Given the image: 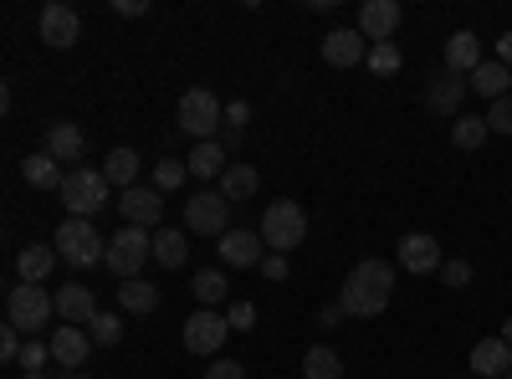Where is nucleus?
Listing matches in <instances>:
<instances>
[{
  "label": "nucleus",
  "mask_w": 512,
  "mask_h": 379,
  "mask_svg": "<svg viewBox=\"0 0 512 379\" xmlns=\"http://www.w3.org/2000/svg\"><path fill=\"white\" fill-rule=\"evenodd\" d=\"M400 267H405V272H415V277L436 272V267H441V241H436V236H425V231L400 236Z\"/></svg>",
  "instance_id": "nucleus-16"
},
{
  "label": "nucleus",
  "mask_w": 512,
  "mask_h": 379,
  "mask_svg": "<svg viewBox=\"0 0 512 379\" xmlns=\"http://www.w3.org/2000/svg\"><path fill=\"white\" fill-rule=\"evenodd\" d=\"M205 379H246V369L236 359H216V364L205 369Z\"/></svg>",
  "instance_id": "nucleus-42"
},
{
  "label": "nucleus",
  "mask_w": 512,
  "mask_h": 379,
  "mask_svg": "<svg viewBox=\"0 0 512 379\" xmlns=\"http://www.w3.org/2000/svg\"><path fill=\"white\" fill-rule=\"evenodd\" d=\"M185 231H195V236H226L231 231V200L221 190H200L185 205Z\"/></svg>",
  "instance_id": "nucleus-8"
},
{
  "label": "nucleus",
  "mask_w": 512,
  "mask_h": 379,
  "mask_svg": "<svg viewBox=\"0 0 512 379\" xmlns=\"http://www.w3.org/2000/svg\"><path fill=\"white\" fill-rule=\"evenodd\" d=\"M256 190H262V175H256L251 164H231V170L221 175V195L226 200H251Z\"/></svg>",
  "instance_id": "nucleus-29"
},
{
  "label": "nucleus",
  "mask_w": 512,
  "mask_h": 379,
  "mask_svg": "<svg viewBox=\"0 0 512 379\" xmlns=\"http://www.w3.org/2000/svg\"><path fill=\"white\" fill-rule=\"evenodd\" d=\"M303 374H308V379H344V359L318 344V349L303 354Z\"/></svg>",
  "instance_id": "nucleus-32"
},
{
  "label": "nucleus",
  "mask_w": 512,
  "mask_h": 379,
  "mask_svg": "<svg viewBox=\"0 0 512 379\" xmlns=\"http://www.w3.org/2000/svg\"><path fill=\"white\" fill-rule=\"evenodd\" d=\"M118 210H123V221L128 226H159V216H164V195L154 190V185H134V190H123L118 195Z\"/></svg>",
  "instance_id": "nucleus-13"
},
{
  "label": "nucleus",
  "mask_w": 512,
  "mask_h": 379,
  "mask_svg": "<svg viewBox=\"0 0 512 379\" xmlns=\"http://www.w3.org/2000/svg\"><path fill=\"white\" fill-rule=\"evenodd\" d=\"M52 246H57V257L67 262V267H98L103 257H108V241L93 231V221H82V216H67L62 226H57V236H52Z\"/></svg>",
  "instance_id": "nucleus-2"
},
{
  "label": "nucleus",
  "mask_w": 512,
  "mask_h": 379,
  "mask_svg": "<svg viewBox=\"0 0 512 379\" xmlns=\"http://www.w3.org/2000/svg\"><path fill=\"white\" fill-rule=\"evenodd\" d=\"M21 349H26V344H21V333L6 323V333H0V359H6V364H16V359H21Z\"/></svg>",
  "instance_id": "nucleus-41"
},
{
  "label": "nucleus",
  "mask_w": 512,
  "mask_h": 379,
  "mask_svg": "<svg viewBox=\"0 0 512 379\" xmlns=\"http://www.w3.org/2000/svg\"><path fill=\"white\" fill-rule=\"evenodd\" d=\"M52 364L57 369H82V359H88V349H93V333H82L77 323H62V328H52Z\"/></svg>",
  "instance_id": "nucleus-14"
},
{
  "label": "nucleus",
  "mask_w": 512,
  "mask_h": 379,
  "mask_svg": "<svg viewBox=\"0 0 512 379\" xmlns=\"http://www.w3.org/2000/svg\"><path fill=\"white\" fill-rule=\"evenodd\" d=\"M108 175L103 170H67V180H62V205H67V216H82V221H88V216H98V210L108 205Z\"/></svg>",
  "instance_id": "nucleus-7"
},
{
  "label": "nucleus",
  "mask_w": 512,
  "mask_h": 379,
  "mask_svg": "<svg viewBox=\"0 0 512 379\" xmlns=\"http://www.w3.org/2000/svg\"><path fill=\"white\" fill-rule=\"evenodd\" d=\"M226 292H231V282H226L221 267L195 272V298H200V308H221V303H226Z\"/></svg>",
  "instance_id": "nucleus-31"
},
{
  "label": "nucleus",
  "mask_w": 512,
  "mask_h": 379,
  "mask_svg": "<svg viewBox=\"0 0 512 379\" xmlns=\"http://www.w3.org/2000/svg\"><path fill=\"white\" fill-rule=\"evenodd\" d=\"M62 379H88V374H77V369H62Z\"/></svg>",
  "instance_id": "nucleus-48"
},
{
  "label": "nucleus",
  "mask_w": 512,
  "mask_h": 379,
  "mask_svg": "<svg viewBox=\"0 0 512 379\" xmlns=\"http://www.w3.org/2000/svg\"><path fill=\"white\" fill-rule=\"evenodd\" d=\"M466 82H472V93H482L487 103H497V98H507V88H512V67H502V62H482Z\"/></svg>",
  "instance_id": "nucleus-27"
},
{
  "label": "nucleus",
  "mask_w": 512,
  "mask_h": 379,
  "mask_svg": "<svg viewBox=\"0 0 512 379\" xmlns=\"http://www.w3.org/2000/svg\"><path fill=\"white\" fill-rule=\"evenodd\" d=\"M57 262H62V257H57V246H36V241H31V246L16 251V272H21V282H36V287L57 272Z\"/></svg>",
  "instance_id": "nucleus-22"
},
{
  "label": "nucleus",
  "mask_w": 512,
  "mask_h": 379,
  "mask_svg": "<svg viewBox=\"0 0 512 379\" xmlns=\"http://www.w3.org/2000/svg\"><path fill=\"white\" fill-rule=\"evenodd\" d=\"M118 16H144V0H113Z\"/></svg>",
  "instance_id": "nucleus-45"
},
{
  "label": "nucleus",
  "mask_w": 512,
  "mask_h": 379,
  "mask_svg": "<svg viewBox=\"0 0 512 379\" xmlns=\"http://www.w3.org/2000/svg\"><path fill=\"white\" fill-rule=\"evenodd\" d=\"M154 262L164 272H180L190 262V231H175V226H159L154 231Z\"/></svg>",
  "instance_id": "nucleus-21"
},
{
  "label": "nucleus",
  "mask_w": 512,
  "mask_h": 379,
  "mask_svg": "<svg viewBox=\"0 0 512 379\" xmlns=\"http://www.w3.org/2000/svg\"><path fill=\"white\" fill-rule=\"evenodd\" d=\"M497 62H502V67H512V31L497 41Z\"/></svg>",
  "instance_id": "nucleus-46"
},
{
  "label": "nucleus",
  "mask_w": 512,
  "mask_h": 379,
  "mask_svg": "<svg viewBox=\"0 0 512 379\" xmlns=\"http://www.w3.org/2000/svg\"><path fill=\"white\" fill-rule=\"evenodd\" d=\"M487 129L492 134H512V93L497 98V103H487Z\"/></svg>",
  "instance_id": "nucleus-37"
},
{
  "label": "nucleus",
  "mask_w": 512,
  "mask_h": 379,
  "mask_svg": "<svg viewBox=\"0 0 512 379\" xmlns=\"http://www.w3.org/2000/svg\"><path fill=\"white\" fill-rule=\"evenodd\" d=\"M390 298H395V267L390 262H359L349 277H344V287H338V308H344L349 318H379L384 308H390Z\"/></svg>",
  "instance_id": "nucleus-1"
},
{
  "label": "nucleus",
  "mask_w": 512,
  "mask_h": 379,
  "mask_svg": "<svg viewBox=\"0 0 512 379\" xmlns=\"http://www.w3.org/2000/svg\"><path fill=\"white\" fill-rule=\"evenodd\" d=\"M226 333H231V323H226L216 308H200V313L185 318V349H190V354H221Z\"/></svg>",
  "instance_id": "nucleus-9"
},
{
  "label": "nucleus",
  "mask_w": 512,
  "mask_h": 379,
  "mask_svg": "<svg viewBox=\"0 0 512 379\" xmlns=\"http://www.w3.org/2000/svg\"><path fill=\"white\" fill-rule=\"evenodd\" d=\"M216 251H221V262H226V267H236V272H241V267H262L267 241H262V231H241V226H236V231H226V236H221V246H216Z\"/></svg>",
  "instance_id": "nucleus-12"
},
{
  "label": "nucleus",
  "mask_w": 512,
  "mask_h": 379,
  "mask_svg": "<svg viewBox=\"0 0 512 379\" xmlns=\"http://www.w3.org/2000/svg\"><path fill=\"white\" fill-rule=\"evenodd\" d=\"M52 303H57V318H62V323H77V328H88V323L103 313L98 298H93V287H72V282L52 292Z\"/></svg>",
  "instance_id": "nucleus-15"
},
{
  "label": "nucleus",
  "mask_w": 512,
  "mask_h": 379,
  "mask_svg": "<svg viewBox=\"0 0 512 379\" xmlns=\"http://www.w3.org/2000/svg\"><path fill=\"white\" fill-rule=\"evenodd\" d=\"M246 118H251V103H241V98H236V103H226V123H221V134H241V123H246Z\"/></svg>",
  "instance_id": "nucleus-39"
},
{
  "label": "nucleus",
  "mask_w": 512,
  "mask_h": 379,
  "mask_svg": "<svg viewBox=\"0 0 512 379\" xmlns=\"http://www.w3.org/2000/svg\"><path fill=\"white\" fill-rule=\"evenodd\" d=\"M21 180L31 185V190H62V180H67V170L47 154V149H36V154H26L21 159Z\"/></svg>",
  "instance_id": "nucleus-20"
},
{
  "label": "nucleus",
  "mask_w": 512,
  "mask_h": 379,
  "mask_svg": "<svg viewBox=\"0 0 512 379\" xmlns=\"http://www.w3.org/2000/svg\"><path fill=\"white\" fill-rule=\"evenodd\" d=\"M41 149H47L57 164H77L82 159V129H77V123H52Z\"/></svg>",
  "instance_id": "nucleus-26"
},
{
  "label": "nucleus",
  "mask_w": 512,
  "mask_h": 379,
  "mask_svg": "<svg viewBox=\"0 0 512 379\" xmlns=\"http://www.w3.org/2000/svg\"><path fill=\"white\" fill-rule=\"evenodd\" d=\"M88 333H93L98 349H113V344H123V318H118V313H98V318L88 323Z\"/></svg>",
  "instance_id": "nucleus-34"
},
{
  "label": "nucleus",
  "mask_w": 512,
  "mask_h": 379,
  "mask_svg": "<svg viewBox=\"0 0 512 379\" xmlns=\"http://www.w3.org/2000/svg\"><path fill=\"white\" fill-rule=\"evenodd\" d=\"M487 118H477V113H456V123H451V144L456 149H482L487 144Z\"/></svg>",
  "instance_id": "nucleus-30"
},
{
  "label": "nucleus",
  "mask_w": 512,
  "mask_h": 379,
  "mask_svg": "<svg viewBox=\"0 0 512 379\" xmlns=\"http://www.w3.org/2000/svg\"><path fill=\"white\" fill-rule=\"evenodd\" d=\"M52 313H57V303H52V292H47V287L21 282V287L6 292V323H11L16 333H31V339H36V328H47Z\"/></svg>",
  "instance_id": "nucleus-5"
},
{
  "label": "nucleus",
  "mask_w": 512,
  "mask_h": 379,
  "mask_svg": "<svg viewBox=\"0 0 512 379\" xmlns=\"http://www.w3.org/2000/svg\"><path fill=\"white\" fill-rule=\"evenodd\" d=\"M47 359H52V344H47V339H26V349H21L16 364H21L26 374H41V364H47Z\"/></svg>",
  "instance_id": "nucleus-36"
},
{
  "label": "nucleus",
  "mask_w": 512,
  "mask_h": 379,
  "mask_svg": "<svg viewBox=\"0 0 512 379\" xmlns=\"http://www.w3.org/2000/svg\"><path fill=\"white\" fill-rule=\"evenodd\" d=\"M303 236H308V216H303V205H297V200H272L262 210V241L272 251L287 257L292 246H303Z\"/></svg>",
  "instance_id": "nucleus-6"
},
{
  "label": "nucleus",
  "mask_w": 512,
  "mask_h": 379,
  "mask_svg": "<svg viewBox=\"0 0 512 379\" xmlns=\"http://www.w3.org/2000/svg\"><path fill=\"white\" fill-rule=\"evenodd\" d=\"M139 170H144V159H139V149H128V144L108 149V159H103V175H108V185H113L118 195L139 185Z\"/></svg>",
  "instance_id": "nucleus-18"
},
{
  "label": "nucleus",
  "mask_w": 512,
  "mask_h": 379,
  "mask_svg": "<svg viewBox=\"0 0 512 379\" xmlns=\"http://www.w3.org/2000/svg\"><path fill=\"white\" fill-rule=\"evenodd\" d=\"M441 282L446 287H466V282H472V262H461V257L456 262H441Z\"/></svg>",
  "instance_id": "nucleus-38"
},
{
  "label": "nucleus",
  "mask_w": 512,
  "mask_h": 379,
  "mask_svg": "<svg viewBox=\"0 0 512 379\" xmlns=\"http://www.w3.org/2000/svg\"><path fill=\"white\" fill-rule=\"evenodd\" d=\"M323 62H328V67H359V62H369L364 41H359V26L328 31V36H323Z\"/></svg>",
  "instance_id": "nucleus-17"
},
{
  "label": "nucleus",
  "mask_w": 512,
  "mask_h": 379,
  "mask_svg": "<svg viewBox=\"0 0 512 379\" xmlns=\"http://www.w3.org/2000/svg\"><path fill=\"white\" fill-rule=\"evenodd\" d=\"M507 379H512V369H507Z\"/></svg>",
  "instance_id": "nucleus-50"
},
{
  "label": "nucleus",
  "mask_w": 512,
  "mask_h": 379,
  "mask_svg": "<svg viewBox=\"0 0 512 379\" xmlns=\"http://www.w3.org/2000/svg\"><path fill=\"white\" fill-rule=\"evenodd\" d=\"M262 272H267L272 282H282V277H287V257H282V251H267V257H262Z\"/></svg>",
  "instance_id": "nucleus-43"
},
{
  "label": "nucleus",
  "mask_w": 512,
  "mask_h": 379,
  "mask_svg": "<svg viewBox=\"0 0 512 379\" xmlns=\"http://www.w3.org/2000/svg\"><path fill=\"white\" fill-rule=\"evenodd\" d=\"M344 318H349V313H344V308H338V303H328V308H318V323H323V328H338V323H344Z\"/></svg>",
  "instance_id": "nucleus-44"
},
{
  "label": "nucleus",
  "mask_w": 512,
  "mask_h": 379,
  "mask_svg": "<svg viewBox=\"0 0 512 379\" xmlns=\"http://www.w3.org/2000/svg\"><path fill=\"white\" fill-rule=\"evenodd\" d=\"M374 77H395L400 72V47L395 41H379V47H369V62H364Z\"/></svg>",
  "instance_id": "nucleus-35"
},
{
  "label": "nucleus",
  "mask_w": 512,
  "mask_h": 379,
  "mask_svg": "<svg viewBox=\"0 0 512 379\" xmlns=\"http://www.w3.org/2000/svg\"><path fill=\"white\" fill-rule=\"evenodd\" d=\"M466 93H472V82H466V77H456V72H446V67H441V72L431 77V88H425V103H431L436 113H456Z\"/></svg>",
  "instance_id": "nucleus-19"
},
{
  "label": "nucleus",
  "mask_w": 512,
  "mask_h": 379,
  "mask_svg": "<svg viewBox=\"0 0 512 379\" xmlns=\"http://www.w3.org/2000/svg\"><path fill=\"white\" fill-rule=\"evenodd\" d=\"M497 339H502V344H507V349H512V318H507V323H502V333H497Z\"/></svg>",
  "instance_id": "nucleus-47"
},
{
  "label": "nucleus",
  "mask_w": 512,
  "mask_h": 379,
  "mask_svg": "<svg viewBox=\"0 0 512 379\" xmlns=\"http://www.w3.org/2000/svg\"><path fill=\"white\" fill-rule=\"evenodd\" d=\"M185 180H190V164H185V159H159V164H154V190H159V195H164V190H180Z\"/></svg>",
  "instance_id": "nucleus-33"
},
{
  "label": "nucleus",
  "mask_w": 512,
  "mask_h": 379,
  "mask_svg": "<svg viewBox=\"0 0 512 379\" xmlns=\"http://www.w3.org/2000/svg\"><path fill=\"white\" fill-rule=\"evenodd\" d=\"M175 123L195 139V144H205V139H221V123H226V103L210 93V88H190L185 98H180V113H175Z\"/></svg>",
  "instance_id": "nucleus-4"
},
{
  "label": "nucleus",
  "mask_w": 512,
  "mask_h": 379,
  "mask_svg": "<svg viewBox=\"0 0 512 379\" xmlns=\"http://www.w3.org/2000/svg\"><path fill=\"white\" fill-rule=\"evenodd\" d=\"M149 262H154V236H149L144 226H123V231H113V241H108V257H103V267H108L113 277L134 282V277H139Z\"/></svg>",
  "instance_id": "nucleus-3"
},
{
  "label": "nucleus",
  "mask_w": 512,
  "mask_h": 379,
  "mask_svg": "<svg viewBox=\"0 0 512 379\" xmlns=\"http://www.w3.org/2000/svg\"><path fill=\"white\" fill-rule=\"evenodd\" d=\"M118 308H123V313H154V308H159V287L144 282V277L123 282V287H118Z\"/></svg>",
  "instance_id": "nucleus-28"
},
{
  "label": "nucleus",
  "mask_w": 512,
  "mask_h": 379,
  "mask_svg": "<svg viewBox=\"0 0 512 379\" xmlns=\"http://www.w3.org/2000/svg\"><path fill=\"white\" fill-rule=\"evenodd\" d=\"M21 379H52V374H21Z\"/></svg>",
  "instance_id": "nucleus-49"
},
{
  "label": "nucleus",
  "mask_w": 512,
  "mask_h": 379,
  "mask_svg": "<svg viewBox=\"0 0 512 379\" xmlns=\"http://www.w3.org/2000/svg\"><path fill=\"white\" fill-rule=\"evenodd\" d=\"M185 164H190L195 180H221V175L231 170V154L221 149V139H205V144H195V154H190Z\"/></svg>",
  "instance_id": "nucleus-24"
},
{
  "label": "nucleus",
  "mask_w": 512,
  "mask_h": 379,
  "mask_svg": "<svg viewBox=\"0 0 512 379\" xmlns=\"http://www.w3.org/2000/svg\"><path fill=\"white\" fill-rule=\"evenodd\" d=\"M472 369H477L482 379H507V369H512V349H507L502 339H482V344L472 349Z\"/></svg>",
  "instance_id": "nucleus-25"
},
{
  "label": "nucleus",
  "mask_w": 512,
  "mask_h": 379,
  "mask_svg": "<svg viewBox=\"0 0 512 379\" xmlns=\"http://www.w3.org/2000/svg\"><path fill=\"white\" fill-rule=\"evenodd\" d=\"M461 379H466V374H461Z\"/></svg>",
  "instance_id": "nucleus-51"
},
{
  "label": "nucleus",
  "mask_w": 512,
  "mask_h": 379,
  "mask_svg": "<svg viewBox=\"0 0 512 379\" xmlns=\"http://www.w3.org/2000/svg\"><path fill=\"white\" fill-rule=\"evenodd\" d=\"M36 31H41V41L47 47H72V41L82 36V21H77V11L72 6H62V0H52V6H41V21H36Z\"/></svg>",
  "instance_id": "nucleus-11"
},
{
  "label": "nucleus",
  "mask_w": 512,
  "mask_h": 379,
  "mask_svg": "<svg viewBox=\"0 0 512 379\" xmlns=\"http://www.w3.org/2000/svg\"><path fill=\"white\" fill-rule=\"evenodd\" d=\"M477 67H482V41H477L472 31H456V36L446 41V72L472 77Z\"/></svg>",
  "instance_id": "nucleus-23"
},
{
  "label": "nucleus",
  "mask_w": 512,
  "mask_h": 379,
  "mask_svg": "<svg viewBox=\"0 0 512 379\" xmlns=\"http://www.w3.org/2000/svg\"><path fill=\"white\" fill-rule=\"evenodd\" d=\"M226 323L241 333V328H256V303H231V313H226Z\"/></svg>",
  "instance_id": "nucleus-40"
},
{
  "label": "nucleus",
  "mask_w": 512,
  "mask_h": 379,
  "mask_svg": "<svg viewBox=\"0 0 512 379\" xmlns=\"http://www.w3.org/2000/svg\"><path fill=\"white\" fill-rule=\"evenodd\" d=\"M395 31H400V0H364L359 6V36L364 41H395Z\"/></svg>",
  "instance_id": "nucleus-10"
}]
</instances>
